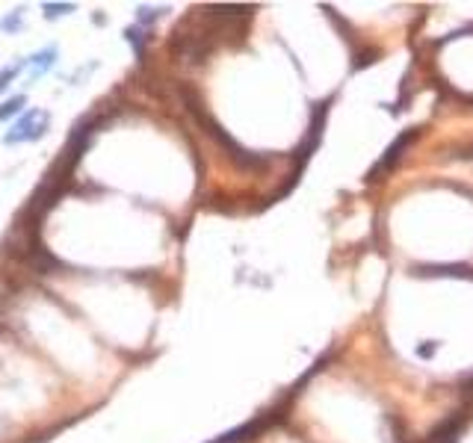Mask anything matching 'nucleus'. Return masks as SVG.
I'll list each match as a JSON object with an SVG mask.
<instances>
[{
	"instance_id": "obj_1",
	"label": "nucleus",
	"mask_w": 473,
	"mask_h": 443,
	"mask_svg": "<svg viewBox=\"0 0 473 443\" xmlns=\"http://www.w3.org/2000/svg\"><path fill=\"white\" fill-rule=\"evenodd\" d=\"M48 122H51V115H48L45 110H33V113H27L18 125H12V130L6 133V142H9V145H15V142H33V139L45 136Z\"/></svg>"
},
{
	"instance_id": "obj_2",
	"label": "nucleus",
	"mask_w": 473,
	"mask_h": 443,
	"mask_svg": "<svg viewBox=\"0 0 473 443\" xmlns=\"http://www.w3.org/2000/svg\"><path fill=\"white\" fill-rule=\"evenodd\" d=\"M462 422H464V417L462 414H456V417H447L441 426L429 434V443H456V437H459V432H462Z\"/></svg>"
},
{
	"instance_id": "obj_3",
	"label": "nucleus",
	"mask_w": 473,
	"mask_h": 443,
	"mask_svg": "<svg viewBox=\"0 0 473 443\" xmlns=\"http://www.w3.org/2000/svg\"><path fill=\"white\" fill-rule=\"evenodd\" d=\"M414 136H417V133H414V130H408V133H405V136H400V139H397V142H393V145H390V148H388V154H385V160H382V163H379V166H376V169H373V180H376V174H382V172H388V169H390V166H393V163H397V160H400V157H402V151H405V148H408V142H411V139H414Z\"/></svg>"
},
{
	"instance_id": "obj_4",
	"label": "nucleus",
	"mask_w": 473,
	"mask_h": 443,
	"mask_svg": "<svg viewBox=\"0 0 473 443\" xmlns=\"http://www.w3.org/2000/svg\"><path fill=\"white\" fill-rule=\"evenodd\" d=\"M266 426H269V417L254 419V422H246V426H240V429H234V432L222 434L219 440H213V443H240V440H249V437H254L258 432H264Z\"/></svg>"
},
{
	"instance_id": "obj_5",
	"label": "nucleus",
	"mask_w": 473,
	"mask_h": 443,
	"mask_svg": "<svg viewBox=\"0 0 473 443\" xmlns=\"http://www.w3.org/2000/svg\"><path fill=\"white\" fill-rule=\"evenodd\" d=\"M417 275H456V278H473V269L470 266H462V264H452V266H414Z\"/></svg>"
},
{
	"instance_id": "obj_6",
	"label": "nucleus",
	"mask_w": 473,
	"mask_h": 443,
	"mask_svg": "<svg viewBox=\"0 0 473 443\" xmlns=\"http://www.w3.org/2000/svg\"><path fill=\"white\" fill-rule=\"evenodd\" d=\"M207 12H213V15H225V18H236V15H251L254 6H207Z\"/></svg>"
},
{
	"instance_id": "obj_7",
	"label": "nucleus",
	"mask_w": 473,
	"mask_h": 443,
	"mask_svg": "<svg viewBox=\"0 0 473 443\" xmlns=\"http://www.w3.org/2000/svg\"><path fill=\"white\" fill-rule=\"evenodd\" d=\"M21 107H24V95H15V98L6 100V104H0V122H4V118H9V115H15Z\"/></svg>"
},
{
	"instance_id": "obj_8",
	"label": "nucleus",
	"mask_w": 473,
	"mask_h": 443,
	"mask_svg": "<svg viewBox=\"0 0 473 443\" xmlns=\"http://www.w3.org/2000/svg\"><path fill=\"white\" fill-rule=\"evenodd\" d=\"M53 51H45V53H38V56H33V71L36 74H45L51 66H53Z\"/></svg>"
},
{
	"instance_id": "obj_9",
	"label": "nucleus",
	"mask_w": 473,
	"mask_h": 443,
	"mask_svg": "<svg viewBox=\"0 0 473 443\" xmlns=\"http://www.w3.org/2000/svg\"><path fill=\"white\" fill-rule=\"evenodd\" d=\"M45 9H48V15H51V18H56V15H66V12H71L74 6H71V4H63V6H59V4H48Z\"/></svg>"
},
{
	"instance_id": "obj_10",
	"label": "nucleus",
	"mask_w": 473,
	"mask_h": 443,
	"mask_svg": "<svg viewBox=\"0 0 473 443\" xmlns=\"http://www.w3.org/2000/svg\"><path fill=\"white\" fill-rule=\"evenodd\" d=\"M15 77V68H9V71H4V74H0V92H4L6 86H9V80Z\"/></svg>"
},
{
	"instance_id": "obj_11",
	"label": "nucleus",
	"mask_w": 473,
	"mask_h": 443,
	"mask_svg": "<svg viewBox=\"0 0 473 443\" xmlns=\"http://www.w3.org/2000/svg\"><path fill=\"white\" fill-rule=\"evenodd\" d=\"M140 18H142V21H151V18H154V9H140Z\"/></svg>"
}]
</instances>
